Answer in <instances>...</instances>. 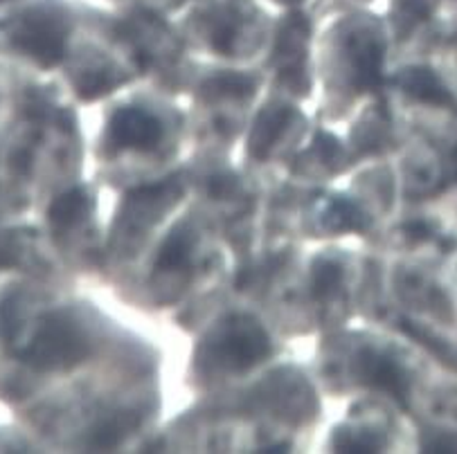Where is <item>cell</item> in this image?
<instances>
[{
  "label": "cell",
  "mask_w": 457,
  "mask_h": 454,
  "mask_svg": "<svg viewBox=\"0 0 457 454\" xmlns=\"http://www.w3.org/2000/svg\"><path fill=\"white\" fill-rule=\"evenodd\" d=\"M90 351L88 335L68 313L47 315L23 351V360L38 371L72 369Z\"/></svg>",
  "instance_id": "6da1fadb"
},
{
  "label": "cell",
  "mask_w": 457,
  "mask_h": 454,
  "mask_svg": "<svg viewBox=\"0 0 457 454\" xmlns=\"http://www.w3.org/2000/svg\"><path fill=\"white\" fill-rule=\"evenodd\" d=\"M214 367L228 371H244L266 360L270 353L269 333L257 319L248 315H232L217 331L208 344Z\"/></svg>",
  "instance_id": "7a4b0ae2"
},
{
  "label": "cell",
  "mask_w": 457,
  "mask_h": 454,
  "mask_svg": "<svg viewBox=\"0 0 457 454\" xmlns=\"http://www.w3.org/2000/svg\"><path fill=\"white\" fill-rule=\"evenodd\" d=\"M14 43L41 66L53 68L62 62L66 52V25L47 12H32L21 21Z\"/></svg>",
  "instance_id": "3957f363"
},
{
  "label": "cell",
  "mask_w": 457,
  "mask_h": 454,
  "mask_svg": "<svg viewBox=\"0 0 457 454\" xmlns=\"http://www.w3.org/2000/svg\"><path fill=\"white\" fill-rule=\"evenodd\" d=\"M356 374L368 387L386 392L403 409L411 408V376L395 358L374 349H363L356 358Z\"/></svg>",
  "instance_id": "277c9868"
},
{
  "label": "cell",
  "mask_w": 457,
  "mask_h": 454,
  "mask_svg": "<svg viewBox=\"0 0 457 454\" xmlns=\"http://www.w3.org/2000/svg\"><path fill=\"white\" fill-rule=\"evenodd\" d=\"M109 137L118 149L154 151L162 140V124L145 108L127 106L113 112Z\"/></svg>",
  "instance_id": "5b68a950"
},
{
  "label": "cell",
  "mask_w": 457,
  "mask_h": 454,
  "mask_svg": "<svg viewBox=\"0 0 457 454\" xmlns=\"http://www.w3.org/2000/svg\"><path fill=\"white\" fill-rule=\"evenodd\" d=\"M352 86L359 93H374L383 84V45L374 37H352L347 45Z\"/></svg>",
  "instance_id": "8992f818"
},
{
  "label": "cell",
  "mask_w": 457,
  "mask_h": 454,
  "mask_svg": "<svg viewBox=\"0 0 457 454\" xmlns=\"http://www.w3.org/2000/svg\"><path fill=\"white\" fill-rule=\"evenodd\" d=\"M396 84L405 95H411L417 102L430 103V106H446L457 111V99L451 90L442 84L430 68H408L396 77Z\"/></svg>",
  "instance_id": "52a82bcc"
},
{
  "label": "cell",
  "mask_w": 457,
  "mask_h": 454,
  "mask_svg": "<svg viewBox=\"0 0 457 454\" xmlns=\"http://www.w3.org/2000/svg\"><path fill=\"white\" fill-rule=\"evenodd\" d=\"M194 244H196V236L189 227H176L158 250L156 270L174 272L180 268H187L194 252Z\"/></svg>",
  "instance_id": "ba28073f"
},
{
  "label": "cell",
  "mask_w": 457,
  "mask_h": 454,
  "mask_svg": "<svg viewBox=\"0 0 457 454\" xmlns=\"http://www.w3.org/2000/svg\"><path fill=\"white\" fill-rule=\"evenodd\" d=\"M140 425V418L133 412H115L113 417L104 418L88 436V445L95 450L118 448L136 427Z\"/></svg>",
  "instance_id": "9c48e42d"
},
{
  "label": "cell",
  "mask_w": 457,
  "mask_h": 454,
  "mask_svg": "<svg viewBox=\"0 0 457 454\" xmlns=\"http://www.w3.org/2000/svg\"><path fill=\"white\" fill-rule=\"evenodd\" d=\"M293 118L291 108H273V111L262 112L260 122H257L255 131H253V140H250V149H253V155L257 158H264L270 151V146L275 144L279 136L287 128V122Z\"/></svg>",
  "instance_id": "30bf717a"
},
{
  "label": "cell",
  "mask_w": 457,
  "mask_h": 454,
  "mask_svg": "<svg viewBox=\"0 0 457 454\" xmlns=\"http://www.w3.org/2000/svg\"><path fill=\"white\" fill-rule=\"evenodd\" d=\"M90 210V198L84 189H71V192L62 194L57 201L47 210V219L53 220L57 227H72V225L81 223Z\"/></svg>",
  "instance_id": "8fae6325"
},
{
  "label": "cell",
  "mask_w": 457,
  "mask_h": 454,
  "mask_svg": "<svg viewBox=\"0 0 457 454\" xmlns=\"http://www.w3.org/2000/svg\"><path fill=\"white\" fill-rule=\"evenodd\" d=\"M370 223L368 216L361 211L359 205H353L347 198H336L327 211V227L331 232H345V230H365Z\"/></svg>",
  "instance_id": "7c38bea8"
},
{
  "label": "cell",
  "mask_w": 457,
  "mask_h": 454,
  "mask_svg": "<svg viewBox=\"0 0 457 454\" xmlns=\"http://www.w3.org/2000/svg\"><path fill=\"white\" fill-rule=\"evenodd\" d=\"M343 284V268L331 259H318L313 263V295L318 300H329Z\"/></svg>",
  "instance_id": "4fadbf2b"
},
{
  "label": "cell",
  "mask_w": 457,
  "mask_h": 454,
  "mask_svg": "<svg viewBox=\"0 0 457 454\" xmlns=\"http://www.w3.org/2000/svg\"><path fill=\"white\" fill-rule=\"evenodd\" d=\"M334 445L336 452L370 454L383 448V436L377 432H338Z\"/></svg>",
  "instance_id": "5bb4252c"
},
{
  "label": "cell",
  "mask_w": 457,
  "mask_h": 454,
  "mask_svg": "<svg viewBox=\"0 0 457 454\" xmlns=\"http://www.w3.org/2000/svg\"><path fill=\"white\" fill-rule=\"evenodd\" d=\"M253 88H255V81L245 75H219L205 84V90L212 97H248Z\"/></svg>",
  "instance_id": "9a60e30c"
},
{
  "label": "cell",
  "mask_w": 457,
  "mask_h": 454,
  "mask_svg": "<svg viewBox=\"0 0 457 454\" xmlns=\"http://www.w3.org/2000/svg\"><path fill=\"white\" fill-rule=\"evenodd\" d=\"M237 29H239V23H237L235 16H223V19H219L212 29V45L219 52H226L228 54L232 50V38H235Z\"/></svg>",
  "instance_id": "2e32d148"
},
{
  "label": "cell",
  "mask_w": 457,
  "mask_h": 454,
  "mask_svg": "<svg viewBox=\"0 0 457 454\" xmlns=\"http://www.w3.org/2000/svg\"><path fill=\"white\" fill-rule=\"evenodd\" d=\"M115 86V81L111 79L109 72H90L84 77V81L79 84V97L93 99L102 93H109Z\"/></svg>",
  "instance_id": "e0dca14e"
},
{
  "label": "cell",
  "mask_w": 457,
  "mask_h": 454,
  "mask_svg": "<svg viewBox=\"0 0 457 454\" xmlns=\"http://www.w3.org/2000/svg\"><path fill=\"white\" fill-rule=\"evenodd\" d=\"M424 452H437V454H455L457 452V436L446 434V432H430L424 441H421Z\"/></svg>",
  "instance_id": "ac0fdd59"
},
{
  "label": "cell",
  "mask_w": 457,
  "mask_h": 454,
  "mask_svg": "<svg viewBox=\"0 0 457 454\" xmlns=\"http://www.w3.org/2000/svg\"><path fill=\"white\" fill-rule=\"evenodd\" d=\"M316 151L325 160H331L336 151H338V140H336L334 136H329V133H320L316 140Z\"/></svg>",
  "instance_id": "d6986e66"
},
{
  "label": "cell",
  "mask_w": 457,
  "mask_h": 454,
  "mask_svg": "<svg viewBox=\"0 0 457 454\" xmlns=\"http://www.w3.org/2000/svg\"><path fill=\"white\" fill-rule=\"evenodd\" d=\"M405 232L412 236V239H428L433 232H430V227L426 223H421V220H415V223L405 225Z\"/></svg>",
  "instance_id": "ffe728a7"
},
{
  "label": "cell",
  "mask_w": 457,
  "mask_h": 454,
  "mask_svg": "<svg viewBox=\"0 0 457 454\" xmlns=\"http://www.w3.org/2000/svg\"><path fill=\"white\" fill-rule=\"evenodd\" d=\"M451 169H453V180L457 183V146L453 149V153H451Z\"/></svg>",
  "instance_id": "44dd1931"
},
{
  "label": "cell",
  "mask_w": 457,
  "mask_h": 454,
  "mask_svg": "<svg viewBox=\"0 0 457 454\" xmlns=\"http://www.w3.org/2000/svg\"><path fill=\"white\" fill-rule=\"evenodd\" d=\"M287 448H288V445H273V448H264V450H262V452H269V454L287 452Z\"/></svg>",
  "instance_id": "7402d4cb"
}]
</instances>
